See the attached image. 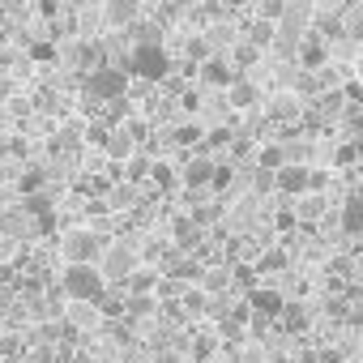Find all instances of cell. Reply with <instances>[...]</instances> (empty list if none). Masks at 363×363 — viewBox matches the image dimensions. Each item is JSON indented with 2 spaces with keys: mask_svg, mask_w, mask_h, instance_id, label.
<instances>
[{
  "mask_svg": "<svg viewBox=\"0 0 363 363\" xmlns=\"http://www.w3.org/2000/svg\"><path fill=\"white\" fill-rule=\"evenodd\" d=\"M175 141H179V145H197V141H201V128H197V124L175 128Z\"/></svg>",
  "mask_w": 363,
  "mask_h": 363,
  "instance_id": "cb8c5ba5",
  "label": "cell"
},
{
  "mask_svg": "<svg viewBox=\"0 0 363 363\" xmlns=\"http://www.w3.org/2000/svg\"><path fill=\"white\" fill-rule=\"evenodd\" d=\"M150 171H154V162H150L145 154H133L128 167H124V184H137V179H145Z\"/></svg>",
  "mask_w": 363,
  "mask_h": 363,
  "instance_id": "ac0fdd59",
  "label": "cell"
},
{
  "mask_svg": "<svg viewBox=\"0 0 363 363\" xmlns=\"http://www.w3.org/2000/svg\"><path fill=\"white\" fill-rule=\"evenodd\" d=\"M197 235H201V231H197L193 218H175V244H179V248H193Z\"/></svg>",
  "mask_w": 363,
  "mask_h": 363,
  "instance_id": "ffe728a7",
  "label": "cell"
},
{
  "mask_svg": "<svg viewBox=\"0 0 363 363\" xmlns=\"http://www.w3.org/2000/svg\"><path fill=\"white\" fill-rule=\"evenodd\" d=\"M329 43L320 39V35H308L303 43H299V56H295V65L303 69V73H320V69H329Z\"/></svg>",
  "mask_w": 363,
  "mask_h": 363,
  "instance_id": "ba28073f",
  "label": "cell"
},
{
  "mask_svg": "<svg viewBox=\"0 0 363 363\" xmlns=\"http://www.w3.org/2000/svg\"><path fill=\"white\" fill-rule=\"evenodd\" d=\"M282 316L291 320L286 329H303V320H308V316H303V308H291V303H286V312H282Z\"/></svg>",
  "mask_w": 363,
  "mask_h": 363,
  "instance_id": "83f0119b",
  "label": "cell"
},
{
  "mask_svg": "<svg viewBox=\"0 0 363 363\" xmlns=\"http://www.w3.org/2000/svg\"><path fill=\"white\" fill-rule=\"evenodd\" d=\"M291 158H286V150L282 145H261L257 150V167H265V171H282Z\"/></svg>",
  "mask_w": 363,
  "mask_h": 363,
  "instance_id": "e0dca14e",
  "label": "cell"
},
{
  "mask_svg": "<svg viewBox=\"0 0 363 363\" xmlns=\"http://www.w3.org/2000/svg\"><path fill=\"white\" fill-rule=\"evenodd\" d=\"M214 171H218V167H214V162L206 158V150H201V154L184 167V189H193V193L210 189V184H214Z\"/></svg>",
  "mask_w": 363,
  "mask_h": 363,
  "instance_id": "7c38bea8",
  "label": "cell"
},
{
  "mask_svg": "<svg viewBox=\"0 0 363 363\" xmlns=\"http://www.w3.org/2000/svg\"><path fill=\"white\" fill-rule=\"evenodd\" d=\"M150 179H154V184H158V193H171V189H175V171H171L167 162H154Z\"/></svg>",
  "mask_w": 363,
  "mask_h": 363,
  "instance_id": "44dd1931",
  "label": "cell"
},
{
  "mask_svg": "<svg viewBox=\"0 0 363 363\" xmlns=\"http://www.w3.org/2000/svg\"><path fill=\"white\" fill-rule=\"evenodd\" d=\"M141 5H145V0H107V5H103V18H107L111 26L128 30V26L141 22Z\"/></svg>",
  "mask_w": 363,
  "mask_h": 363,
  "instance_id": "9c48e42d",
  "label": "cell"
},
{
  "mask_svg": "<svg viewBox=\"0 0 363 363\" xmlns=\"http://www.w3.org/2000/svg\"><path fill=\"white\" fill-rule=\"evenodd\" d=\"M248 308H252V316L278 320V316L286 312V295H282L278 286H252V291H248Z\"/></svg>",
  "mask_w": 363,
  "mask_h": 363,
  "instance_id": "8992f818",
  "label": "cell"
},
{
  "mask_svg": "<svg viewBox=\"0 0 363 363\" xmlns=\"http://www.w3.org/2000/svg\"><path fill=\"white\" fill-rule=\"evenodd\" d=\"M359 13H363V0H359Z\"/></svg>",
  "mask_w": 363,
  "mask_h": 363,
  "instance_id": "836d02e7",
  "label": "cell"
},
{
  "mask_svg": "<svg viewBox=\"0 0 363 363\" xmlns=\"http://www.w3.org/2000/svg\"><path fill=\"white\" fill-rule=\"evenodd\" d=\"M52 56H56V48H52V43H39V48H35V60H52Z\"/></svg>",
  "mask_w": 363,
  "mask_h": 363,
  "instance_id": "f1b7e54d",
  "label": "cell"
},
{
  "mask_svg": "<svg viewBox=\"0 0 363 363\" xmlns=\"http://www.w3.org/2000/svg\"><path fill=\"white\" fill-rule=\"evenodd\" d=\"M223 141H231V133H227V128H214V133H210V145H223Z\"/></svg>",
  "mask_w": 363,
  "mask_h": 363,
  "instance_id": "f546056e",
  "label": "cell"
},
{
  "mask_svg": "<svg viewBox=\"0 0 363 363\" xmlns=\"http://www.w3.org/2000/svg\"><path fill=\"white\" fill-rule=\"evenodd\" d=\"M342 231L346 235H359L363 231V197L359 193H350L346 206H342Z\"/></svg>",
  "mask_w": 363,
  "mask_h": 363,
  "instance_id": "5bb4252c",
  "label": "cell"
},
{
  "mask_svg": "<svg viewBox=\"0 0 363 363\" xmlns=\"http://www.w3.org/2000/svg\"><path fill=\"white\" fill-rule=\"evenodd\" d=\"M206 363H218V359H206Z\"/></svg>",
  "mask_w": 363,
  "mask_h": 363,
  "instance_id": "e575fe53",
  "label": "cell"
},
{
  "mask_svg": "<svg viewBox=\"0 0 363 363\" xmlns=\"http://www.w3.org/2000/svg\"><path fill=\"white\" fill-rule=\"evenodd\" d=\"M231 179H235V175H231V167H218V171H214V184H210V189H214V193H227V189H231Z\"/></svg>",
  "mask_w": 363,
  "mask_h": 363,
  "instance_id": "d4e9b609",
  "label": "cell"
},
{
  "mask_svg": "<svg viewBox=\"0 0 363 363\" xmlns=\"http://www.w3.org/2000/svg\"><path fill=\"white\" fill-rule=\"evenodd\" d=\"M316 107H320V116H325V120L346 116V94H342V86H337V90H325V94L316 99Z\"/></svg>",
  "mask_w": 363,
  "mask_h": 363,
  "instance_id": "9a60e30c",
  "label": "cell"
},
{
  "mask_svg": "<svg viewBox=\"0 0 363 363\" xmlns=\"http://www.w3.org/2000/svg\"><path fill=\"white\" fill-rule=\"evenodd\" d=\"M235 77H240V73L231 69V60H227V56H210V60H201V82H206V86L227 90Z\"/></svg>",
  "mask_w": 363,
  "mask_h": 363,
  "instance_id": "8fae6325",
  "label": "cell"
},
{
  "mask_svg": "<svg viewBox=\"0 0 363 363\" xmlns=\"http://www.w3.org/2000/svg\"><path fill=\"white\" fill-rule=\"evenodd\" d=\"M120 69L133 73V77H141V82H167V73H171V52H167L162 43H137V48L128 52V60H120Z\"/></svg>",
  "mask_w": 363,
  "mask_h": 363,
  "instance_id": "7a4b0ae2",
  "label": "cell"
},
{
  "mask_svg": "<svg viewBox=\"0 0 363 363\" xmlns=\"http://www.w3.org/2000/svg\"><path fill=\"white\" fill-rule=\"evenodd\" d=\"M252 189L265 197V193H274V171H265V167H257V175H252Z\"/></svg>",
  "mask_w": 363,
  "mask_h": 363,
  "instance_id": "603a6c76",
  "label": "cell"
},
{
  "mask_svg": "<svg viewBox=\"0 0 363 363\" xmlns=\"http://www.w3.org/2000/svg\"><path fill=\"white\" fill-rule=\"evenodd\" d=\"M60 291L73 299V303H103L107 295V278L99 265H65L60 274Z\"/></svg>",
  "mask_w": 363,
  "mask_h": 363,
  "instance_id": "6da1fadb",
  "label": "cell"
},
{
  "mask_svg": "<svg viewBox=\"0 0 363 363\" xmlns=\"http://www.w3.org/2000/svg\"><path fill=\"white\" fill-rule=\"evenodd\" d=\"M265 120L274 124H286V120H299V99L295 94H278L269 107H265Z\"/></svg>",
  "mask_w": 363,
  "mask_h": 363,
  "instance_id": "4fadbf2b",
  "label": "cell"
},
{
  "mask_svg": "<svg viewBox=\"0 0 363 363\" xmlns=\"http://www.w3.org/2000/svg\"><path fill=\"white\" fill-rule=\"evenodd\" d=\"M308 179H312V171L303 162H286L282 171H274V189L286 197H308Z\"/></svg>",
  "mask_w": 363,
  "mask_h": 363,
  "instance_id": "52a82bcc",
  "label": "cell"
},
{
  "mask_svg": "<svg viewBox=\"0 0 363 363\" xmlns=\"http://www.w3.org/2000/svg\"><path fill=\"white\" fill-rule=\"evenodd\" d=\"M103 252H107V240H103L99 231H90V227H77V231L65 235V257H69V265H99Z\"/></svg>",
  "mask_w": 363,
  "mask_h": 363,
  "instance_id": "277c9868",
  "label": "cell"
},
{
  "mask_svg": "<svg viewBox=\"0 0 363 363\" xmlns=\"http://www.w3.org/2000/svg\"><path fill=\"white\" fill-rule=\"evenodd\" d=\"M86 90H90V99H99V103H120L124 90H128V73H124L120 65H99V69H90Z\"/></svg>",
  "mask_w": 363,
  "mask_h": 363,
  "instance_id": "3957f363",
  "label": "cell"
},
{
  "mask_svg": "<svg viewBox=\"0 0 363 363\" xmlns=\"http://www.w3.org/2000/svg\"><path fill=\"white\" fill-rule=\"evenodd\" d=\"M354 82H359V86H363V60H359V65H354Z\"/></svg>",
  "mask_w": 363,
  "mask_h": 363,
  "instance_id": "4dcf8cb0",
  "label": "cell"
},
{
  "mask_svg": "<svg viewBox=\"0 0 363 363\" xmlns=\"http://www.w3.org/2000/svg\"><path fill=\"white\" fill-rule=\"evenodd\" d=\"M124 133H128L133 141H145V137H150V128H145L141 120H128V124H124Z\"/></svg>",
  "mask_w": 363,
  "mask_h": 363,
  "instance_id": "4316f807",
  "label": "cell"
},
{
  "mask_svg": "<svg viewBox=\"0 0 363 363\" xmlns=\"http://www.w3.org/2000/svg\"><path fill=\"white\" fill-rule=\"evenodd\" d=\"M227 103H231L235 111H252V107H261V86H257L252 77H235V82L227 86Z\"/></svg>",
  "mask_w": 363,
  "mask_h": 363,
  "instance_id": "30bf717a",
  "label": "cell"
},
{
  "mask_svg": "<svg viewBox=\"0 0 363 363\" xmlns=\"http://www.w3.org/2000/svg\"><path fill=\"white\" fill-rule=\"evenodd\" d=\"M43 179H48V175H43L39 167L22 171V175H18V189H22V197H35V193H43Z\"/></svg>",
  "mask_w": 363,
  "mask_h": 363,
  "instance_id": "d6986e66",
  "label": "cell"
},
{
  "mask_svg": "<svg viewBox=\"0 0 363 363\" xmlns=\"http://www.w3.org/2000/svg\"><path fill=\"white\" fill-rule=\"evenodd\" d=\"M0 363H22V359H13V354H9V359H0Z\"/></svg>",
  "mask_w": 363,
  "mask_h": 363,
  "instance_id": "d6a6232c",
  "label": "cell"
},
{
  "mask_svg": "<svg viewBox=\"0 0 363 363\" xmlns=\"http://www.w3.org/2000/svg\"><path fill=\"white\" fill-rule=\"evenodd\" d=\"M77 363H94V359H90V354H77Z\"/></svg>",
  "mask_w": 363,
  "mask_h": 363,
  "instance_id": "1f68e13d",
  "label": "cell"
},
{
  "mask_svg": "<svg viewBox=\"0 0 363 363\" xmlns=\"http://www.w3.org/2000/svg\"><path fill=\"white\" fill-rule=\"evenodd\" d=\"M184 312H206V291H201V286H197V291H193V286L184 291Z\"/></svg>",
  "mask_w": 363,
  "mask_h": 363,
  "instance_id": "7402d4cb",
  "label": "cell"
},
{
  "mask_svg": "<svg viewBox=\"0 0 363 363\" xmlns=\"http://www.w3.org/2000/svg\"><path fill=\"white\" fill-rule=\"evenodd\" d=\"M73 329H99L103 325V312H99V303H73V320H69Z\"/></svg>",
  "mask_w": 363,
  "mask_h": 363,
  "instance_id": "2e32d148",
  "label": "cell"
},
{
  "mask_svg": "<svg viewBox=\"0 0 363 363\" xmlns=\"http://www.w3.org/2000/svg\"><path fill=\"white\" fill-rule=\"evenodd\" d=\"M299 218H316L320 214V197H308V201H299V210H295Z\"/></svg>",
  "mask_w": 363,
  "mask_h": 363,
  "instance_id": "484cf974",
  "label": "cell"
},
{
  "mask_svg": "<svg viewBox=\"0 0 363 363\" xmlns=\"http://www.w3.org/2000/svg\"><path fill=\"white\" fill-rule=\"evenodd\" d=\"M99 269H103L107 282H128V278L137 274V252H133V248H111V252H103Z\"/></svg>",
  "mask_w": 363,
  "mask_h": 363,
  "instance_id": "5b68a950",
  "label": "cell"
}]
</instances>
